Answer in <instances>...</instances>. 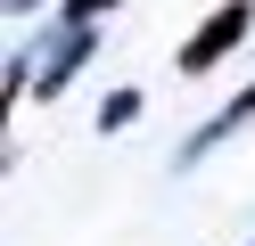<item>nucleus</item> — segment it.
I'll return each instance as SVG.
<instances>
[{"label": "nucleus", "mask_w": 255, "mask_h": 246, "mask_svg": "<svg viewBox=\"0 0 255 246\" xmlns=\"http://www.w3.org/2000/svg\"><path fill=\"white\" fill-rule=\"evenodd\" d=\"M91 49H99V41H91V25H66V33L50 41V58H41L33 90H41V98H58V90H66L74 74H83V58H91Z\"/></svg>", "instance_id": "obj_2"}, {"label": "nucleus", "mask_w": 255, "mask_h": 246, "mask_svg": "<svg viewBox=\"0 0 255 246\" xmlns=\"http://www.w3.org/2000/svg\"><path fill=\"white\" fill-rule=\"evenodd\" d=\"M132 115H140V90H116V98H107V107H99V131H124V123H132Z\"/></svg>", "instance_id": "obj_4"}, {"label": "nucleus", "mask_w": 255, "mask_h": 246, "mask_svg": "<svg viewBox=\"0 0 255 246\" xmlns=\"http://www.w3.org/2000/svg\"><path fill=\"white\" fill-rule=\"evenodd\" d=\"M99 8H116V0H66V25H91Z\"/></svg>", "instance_id": "obj_5"}, {"label": "nucleus", "mask_w": 255, "mask_h": 246, "mask_svg": "<svg viewBox=\"0 0 255 246\" xmlns=\"http://www.w3.org/2000/svg\"><path fill=\"white\" fill-rule=\"evenodd\" d=\"M247 33H255V0H222V8H214V16H206V25L181 41V74H214V66L231 58Z\"/></svg>", "instance_id": "obj_1"}, {"label": "nucleus", "mask_w": 255, "mask_h": 246, "mask_svg": "<svg viewBox=\"0 0 255 246\" xmlns=\"http://www.w3.org/2000/svg\"><path fill=\"white\" fill-rule=\"evenodd\" d=\"M247 123H255V82H247V90H239V98H231V107H222V115H214V123H206V131H198V140H189V148H181V156H189V164H198V156H206V148H222V140H231V131H247Z\"/></svg>", "instance_id": "obj_3"}, {"label": "nucleus", "mask_w": 255, "mask_h": 246, "mask_svg": "<svg viewBox=\"0 0 255 246\" xmlns=\"http://www.w3.org/2000/svg\"><path fill=\"white\" fill-rule=\"evenodd\" d=\"M8 8H33V0H8Z\"/></svg>", "instance_id": "obj_6"}]
</instances>
